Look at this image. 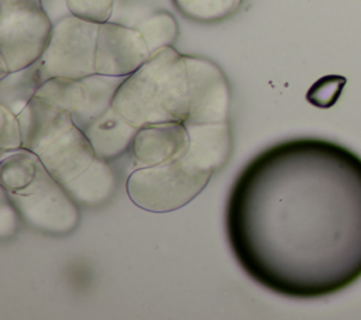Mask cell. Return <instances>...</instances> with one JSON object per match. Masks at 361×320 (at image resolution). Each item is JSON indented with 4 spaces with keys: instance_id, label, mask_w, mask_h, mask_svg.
Masks as SVG:
<instances>
[{
    "instance_id": "cell-1",
    "label": "cell",
    "mask_w": 361,
    "mask_h": 320,
    "mask_svg": "<svg viewBox=\"0 0 361 320\" xmlns=\"http://www.w3.org/2000/svg\"><path fill=\"white\" fill-rule=\"evenodd\" d=\"M226 233L244 272L271 292L345 289L361 278V158L320 138L267 148L233 183Z\"/></svg>"
},
{
    "instance_id": "cell-2",
    "label": "cell",
    "mask_w": 361,
    "mask_h": 320,
    "mask_svg": "<svg viewBox=\"0 0 361 320\" xmlns=\"http://www.w3.org/2000/svg\"><path fill=\"white\" fill-rule=\"evenodd\" d=\"M111 107L137 128L159 123H185L189 85L185 55L173 47L149 59L120 83Z\"/></svg>"
},
{
    "instance_id": "cell-3",
    "label": "cell",
    "mask_w": 361,
    "mask_h": 320,
    "mask_svg": "<svg viewBox=\"0 0 361 320\" xmlns=\"http://www.w3.org/2000/svg\"><path fill=\"white\" fill-rule=\"evenodd\" d=\"M17 117L23 148L35 154L62 185L76 178L94 159L87 135L69 111L34 96Z\"/></svg>"
},
{
    "instance_id": "cell-4",
    "label": "cell",
    "mask_w": 361,
    "mask_h": 320,
    "mask_svg": "<svg viewBox=\"0 0 361 320\" xmlns=\"http://www.w3.org/2000/svg\"><path fill=\"white\" fill-rule=\"evenodd\" d=\"M216 172L186 154L154 166L134 169L126 182L133 204L151 213H169L189 204Z\"/></svg>"
},
{
    "instance_id": "cell-5",
    "label": "cell",
    "mask_w": 361,
    "mask_h": 320,
    "mask_svg": "<svg viewBox=\"0 0 361 320\" xmlns=\"http://www.w3.org/2000/svg\"><path fill=\"white\" fill-rule=\"evenodd\" d=\"M6 193L21 221L41 234L63 237L73 233L79 226V204L45 166L28 186Z\"/></svg>"
},
{
    "instance_id": "cell-6",
    "label": "cell",
    "mask_w": 361,
    "mask_h": 320,
    "mask_svg": "<svg viewBox=\"0 0 361 320\" xmlns=\"http://www.w3.org/2000/svg\"><path fill=\"white\" fill-rule=\"evenodd\" d=\"M52 28L42 0H0V59L8 70L35 63L48 45Z\"/></svg>"
},
{
    "instance_id": "cell-7",
    "label": "cell",
    "mask_w": 361,
    "mask_h": 320,
    "mask_svg": "<svg viewBox=\"0 0 361 320\" xmlns=\"http://www.w3.org/2000/svg\"><path fill=\"white\" fill-rule=\"evenodd\" d=\"M99 24L75 16L61 18L52 28L48 45L37 61L39 75L83 79L96 73V44Z\"/></svg>"
},
{
    "instance_id": "cell-8",
    "label": "cell",
    "mask_w": 361,
    "mask_h": 320,
    "mask_svg": "<svg viewBox=\"0 0 361 320\" xmlns=\"http://www.w3.org/2000/svg\"><path fill=\"white\" fill-rule=\"evenodd\" d=\"M185 63L189 85V113L185 123L228 121L231 92L220 66L195 55H185Z\"/></svg>"
},
{
    "instance_id": "cell-9",
    "label": "cell",
    "mask_w": 361,
    "mask_h": 320,
    "mask_svg": "<svg viewBox=\"0 0 361 320\" xmlns=\"http://www.w3.org/2000/svg\"><path fill=\"white\" fill-rule=\"evenodd\" d=\"M151 56L148 44L138 28L118 23L99 24L96 44V73L127 78Z\"/></svg>"
},
{
    "instance_id": "cell-10",
    "label": "cell",
    "mask_w": 361,
    "mask_h": 320,
    "mask_svg": "<svg viewBox=\"0 0 361 320\" xmlns=\"http://www.w3.org/2000/svg\"><path fill=\"white\" fill-rule=\"evenodd\" d=\"M189 144L183 123H159L138 128L131 144V156L138 168L172 161L186 152Z\"/></svg>"
},
{
    "instance_id": "cell-11",
    "label": "cell",
    "mask_w": 361,
    "mask_h": 320,
    "mask_svg": "<svg viewBox=\"0 0 361 320\" xmlns=\"http://www.w3.org/2000/svg\"><path fill=\"white\" fill-rule=\"evenodd\" d=\"M183 124L189 137L185 154L207 169L220 171L228 162L233 151V134L228 121Z\"/></svg>"
},
{
    "instance_id": "cell-12",
    "label": "cell",
    "mask_w": 361,
    "mask_h": 320,
    "mask_svg": "<svg viewBox=\"0 0 361 320\" xmlns=\"http://www.w3.org/2000/svg\"><path fill=\"white\" fill-rule=\"evenodd\" d=\"M83 131L93 147L94 155L106 161H113L131 148L138 128L126 120L117 110L110 107L90 121Z\"/></svg>"
},
{
    "instance_id": "cell-13",
    "label": "cell",
    "mask_w": 361,
    "mask_h": 320,
    "mask_svg": "<svg viewBox=\"0 0 361 320\" xmlns=\"http://www.w3.org/2000/svg\"><path fill=\"white\" fill-rule=\"evenodd\" d=\"M117 175L109 161L94 156L90 165L76 178L63 183L75 202L85 207H99L107 203L116 193Z\"/></svg>"
},
{
    "instance_id": "cell-14",
    "label": "cell",
    "mask_w": 361,
    "mask_h": 320,
    "mask_svg": "<svg viewBox=\"0 0 361 320\" xmlns=\"http://www.w3.org/2000/svg\"><path fill=\"white\" fill-rule=\"evenodd\" d=\"M35 96L69 111L75 123L83 116L89 104V87L85 78H49L38 87Z\"/></svg>"
},
{
    "instance_id": "cell-15",
    "label": "cell",
    "mask_w": 361,
    "mask_h": 320,
    "mask_svg": "<svg viewBox=\"0 0 361 320\" xmlns=\"http://www.w3.org/2000/svg\"><path fill=\"white\" fill-rule=\"evenodd\" d=\"M42 83L44 80L39 75L38 62L24 69L10 72L6 78L0 79V104L16 114H20Z\"/></svg>"
},
{
    "instance_id": "cell-16",
    "label": "cell",
    "mask_w": 361,
    "mask_h": 320,
    "mask_svg": "<svg viewBox=\"0 0 361 320\" xmlns=\"http://www.w3.org/2000/svg\"><path fill=\"white\" fill-rule=\"evenodd\" d=\"M39 158L21 148L10 152L0 162V183L6 192H17L28 186L42 168Z\"/></svg>"
},
{
    "instance_id": "cell-17",
    "label": "cell",
    "mask_w": 361,
    "mask_h": 320,
    "mask_svg": "<svg viewBox=\"0 0 361 320\" xmlns=\"http://www.w3.org/2000/svg\"><path fill=\"white\" fill-rule=\"evenodd\" d=\"M176 8L189 20L197 23H219L233 16L243 0H172Z\"/></svg>"
},
{
    "instance_id": "cell-18",
    "label": "cell",
    "mask_w": 361,
    "mask_h": 320,
    "mask_svg": "<svg viewBox=\"0 0 361 320\" xmlns=\"http://www.w3.org/2000/svg\"><path fill=\"white\" fill-rule=\"evenodd\" d=\"M137 28L145 38L151 54L172 47L179 35V25L175 17L164 10L147 17Z\"/></svg>"
},
{
    "instance_id": "cell-19",
    "label": "cell",
    "mask_w": 361,
    "mask_h": 320,
    "mask_svg": "<svg viewBox=\"0 0 361 320\" xmlns=\"http://www.w3.org/2000/svg\"><path fill=\"white\" fill-rule=\"evenodd\" d=\"M347 79L340 75H326L317 79L307 90L306 100L319 109H330L338 100Z\"/></svg>"
},
{
    "instance_id": "cell-20",
    "label": "cell",
    "mask_w": 361,
    "mask_h": 320,
    "mask_svg": "<svg viewBox=\"0 0 361 320\" xmlns=\"http://www.w3.org/2000/svg\"><path fill=\"white\" fill-rule=\"evenodd\" d=\"M23 148V134L18 117L6 106L0 104V152H14Z\"/></svg>"
},
{
    "instance_id": "cell-21",
    "label": "cell",
    "mask_w": 361,
    "mask_h": 320,
    "mask_svg": "<svg viewBox=\"0 0 361 320\" xmlns=\"http://www.w3.org/2000/svg\"><path fill=\"white\" fill-rule=\"evenodd\" d=\"M113 6L114 0H66V7L72 16L97 24L109 21Z\"/></svg>"
},
{
    "instance_id": "cell-22",
    "label": "cell",
    "mask_w": 361,
    "mask_h": 320,
    "mask_svg": "<svg viewBox=\"0 0 361 320\" xmlns=\"http://www.w3.org/2000/svg\"><path fill=\"white\" fill-rule=\"evenodd\" d=\"M21 217L10 202L6 190L1 187V204H0V237L1 240L10 238L16 234Z\"/></svg>"
}]
</instances>
